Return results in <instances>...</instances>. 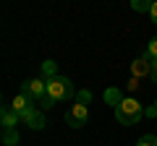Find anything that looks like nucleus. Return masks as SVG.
Returning <instances> with one entry per match:
<instances>
[{
  "mask_svg": "<svg viewBox=\"0 0 157 146\" xmlns=\"http://www.w3.org/2000/svg\"><path fill=\"white\" fill-rule=\"evenodd\" d=\"M42 71H45V76H47V78L58 76V73H55V63H52V60H45V63H42Z\"/></svg>",
  "mask_w": 157,
  "mask_h": 146,
  "instance_id": "15",
  "label": "nucleus"
},
{
  "mask_svg": "<svg viewBox=\"0 0 157 146\" xmlns=\"http://www.w3.org/2000/svg\"><path fill=\"white\" fill-rule=\"evenodd\" d=\"M55 104H58V102L52 99L50 94H45L42 99H39V110H50V107H55Z\"/></svg>",
  "mask_w": 157,
  "mask_h": 146,
  "instance_id": "14",
  "label": "nucleus"
},
{
  "mask_svg": "<svg viewBox=\"0 0 157 146\" xmlns=\"http://www.w3.org/2000/svg\"><path fill=\"white\" fill-rule=\"evenodd\" d=\"M155 110H157V102H155Z\"/></svg>",
  "mask_w": 157,
  "mask_h": 146,
  "instance_id": "19",
  "label": "nucleus"
},
{
  "mask_svg": "<svg viewBox=\"0 0 157 146\" xmlns=\"http://www.w3.org/2000/svg\"><path fill=\"white\" fill-rule=\"evenodd\" d=\"M136 146H157V136H152V133L141 136V138L136 141Z\"/></svg>",
  "mask_w": 157,
  "mask_h": 146,
  "instance_id": "12",
  "label": "nucleus"
},
{
  "mask_svg": "<svg viewBox=\"0 0 157 146\" xmlns=\"http://www.w3.org/2000/svg\"><path fill=\"white\" fill-rule=\"evenodd\" d=\"M105 99L110 102L113 107H118V104H121V102H123V99H121V94H118L115 89H107V91H105Z\"/></svg>",
  "mask_w": 157,
  "mask_h": 146,
  "instance_id": "10",
  "label": "nucleus"
},
{
  "mask_svg": "<svg viewBox=\"0 0 157 146\" xmlns=\"http://www.w3.org/2000/svg\"><path fill=\"white\" fill-rule=\"evenodd\" d=\"M89 91H81L76 99V104L71 107L66 112V123L68 128H81V125H86V118H89V110H86V102H89Z\"/></svg>",
  "mask_w": 157,
  "mask_h": 146,
  "instance_id": "2",
  "label": "nucleus"
},
{
  "mask_svg": "<svg viewBox=\"0 0 157 146\" xmlns=\"http://www.w3.org/2000/svg\"><path fill=\"white\" fill-rule=\"evenodd\" d=\"M47 94H50L55 102L71 99V97H73V84H71V78H66V76H52V78H47Z\"/></svg>",
  "mask_w": 157,
  "mask_h": 146,
  "instance_id": "3",
  "label": "nucleus"
},
{
  "mask_svg": "<svg viewBox=\"0 0 157 146\" xmlns=\"http://www.w3.org/2000/svg\"><path fill=\"white\" fill-rule=\"evenodd\" d=\"M18 120H21V115H18L11 104L3 107V112H0V123H3V128H16Z\"/></svg>",
  "mask_w": 157,
  "mask_h": 146,
  "instance_id": "6",
  "label": "nucleus"
},
{
  "mask_svg": "<svg viewBox=\"0 0 157 146\" xmlns=\"http://www.w3.org/2000/svg\"><path fill=\"white\" fill-rule=\"evenodd\" d=\"M131 71H134V78H139V76H149V73H152V60L147 55L136 57L134 65H131Z\"/></svg>",
  "mask_w": 157,
  "mask_h": 146,
  "instance_id": "7",
  "label": "nucleus"
},
{
  "mask_svg": "<svg viewBox=\"0 0 157 146\" xmlns=\"http://www.w3.org/2000/svg\"><path fill=\"white\" fill-rule=\"evenodd\" d=\"M11 107H13V110H16L18 115H24V112H26V110H32V107H37V104H34V102L29 99V97H24V94H18L16 99L11 102Z\"/></svg>",
  "mask_w": 157,
  "mask_h": 146,
  "instance_id": "8",
  "label": "nucleus"
},
{
  "mask_svg": "<svg viewBox=\"0 0 157 146\" xmlns=\"http://www.w3.org/2000/svg\"><path fill=\"white\" fill-rule=\"evenodd\" d=\"M149 18H152V24H157V0L152 3V11H149Z\"/></svg>",
  "mask_w": 157,
  "mask_h": 146,
  "instance_id": "16",
  "label": "nucleus"
},
{
  "mask_svg": "<svg viewBox=\"0 0 157 146\" xmlns=\"http://www.w3.org/2000/svg\"><path fill=\"white\" fill-rule=\"evenodd\" d=\"M21 123H26L32 130H42V128L47 125V123H45V112H42L39 107H32V110H26V112L21 115Z\"/></svg>",
  "mask_w": 157,
  "mask_h": 146,
  "instance_id": "5",
  "label": "nucleus"
},
{
  "mask_svg": "<svg viewBox=\"0 0 157 146\" xmlns=\"http://www.w3.org/2000/svg\"><path fill=\"white\" fill-rule=\"evenodd\" d=\"M141 115H147L144 110H141V104L136 99H123L121 104L115 107V118H118V123L121 125H136L141 120Z\"/></svg>",
  "mask_w": 157,
  "mask_h": 146,
  "instance_id": "1",
  "label": "nucleus"
},
{
  "mask_svg": "<svg viewBox=\"0 0 157 146\" xmlns=\"http://www.w3.org/2000/svg\"><path fill=\"white\" fill-rule=\"evenodd\" d=\"M3 144L6 146H16L18 144V130L16 128H3Z\"/></svg>",
  "mask_w": 157,
  "mask_h": 146,
  "instance_id": "9",
  "label": "nucleus"
},
{
  "mask_svg": "<svg viewBox=\"0 0 157 146\" xmlns=\"http://www.w3.org/2000/svg\"><path fill=\"white\" fill-rule=\"evenodd\" d=\"M131 8H134V11H147V13H149L152 11V3H147V0H134Z\"/></svg>",
  "mask_w": 157,
  "mask_h": 146,
  "instance_id": "13",
  "label": "nucleus"
},
{
  "mask_svg": "<svg viewBox=\"0 0 157 146\" xmlns=\"http://www.w3.org/2000/svg\"><path fill=\"white\" fill-rule=\"evenodd\" d=\"M149 78L157 84V60H152V73H149Z\"/></svg>",
  "mask_w": 157,
  "mask_h": 146,
  "instance_id": "17",
  "label": "nucleus"
},
{
  "mask_svg": "<svg viewBox=\"0 0 157 146\" xmlns=\"http://www.w3.org/2000/svg\"><path fill=\"white\" fill-rule=\"evenodd\" d=\"M21 94L29 97L34 104H39V99L47 94V81H42V78H29V81H24V84H21Z\"/></svg>",
  "mask_w": 157,
  "mask_h": 146,
  "instance_id": "4",
  "label": "nucleus"
},
{
  "mask_svg": "<svg viewBox=\"0 0 157 146\" xmlns=\"http://www.w3.org/2000/svg\"><path fill=\"white\" fill-rule=\"evenodd\" d=\"M136 86H139V78H131V81H128V89H131V91H134V89H136Z\"/></svg>",
  "mask_w": 157,
  "mask_h": 146,
  "instance_id": "18",
  "label": "nucleus"
},
{
  "mask_svg": "<svg viewBox=\"0 0 157 146\" xmlns=\"http://www.w3.org/2000/svg\"><path fill=\"white\" fill-rule=\"evenodd\" d=\"M149 60H157V37H152L149 39V45H147V52H144Z\"/></svg>",
  "mask_w": 157,
  "mask_h": 146,
  "instance_id": "11",
  "label": "nucleus"
}]
</instances>
